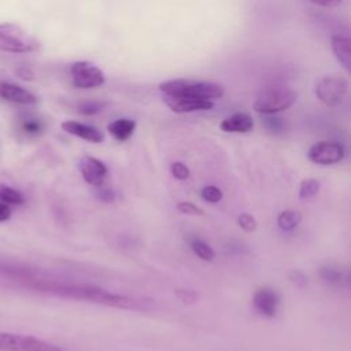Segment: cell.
<instances>
[{"mask_svg":"<svg viewBox=\"0 0 351 351\" xmlns=\"http://www.w3.org/2000/svg\"><path fill=\"white\" fill-rule=\"evenodd\" d=\"M0 202H3L5 204H23L25 197L19 191H16L11 186H1L0 188Z\"/></svg>","mask_w":351,"mask_h":351,"instance_id":"ac0fdd59","label":"cell"},{"mask_svg":"<svg viewBox=\"0 0 351 351\" xmlns=\"http://www.w3.org/2000/svg\"><path fill=\"white\" fill-rule=\"evenodd\" d=\"M10 217H11V210H10L8 204L0 202V222L8 221Z\"/></svg>","mask_w":351,"mask_h":351,"instance_id":"836d02e7","label":"cell"},{"mask_svg":"<svg viewBox=\"0 0 351 351\" xmlns=\"http://www.w3.org/2000/svg\"><path fill=\"white\" fill-rule=\"evenodd\" d=\"M191 248H192V251H193L200 259H203V261H213L214 256H215L214 250H213L207 243H204V241H202V240H197V239L192 240Z\"/></svg>","mask_w":351,"mask_h":351,"instance_id":"d6986e66","label":"cell"},{"mask_svg":"<svg viewBox=\"0 0 351 351\" xmlns=\"http://www.w3.org/2000/svg\"><path fill=\"white\" fill-rule=\"evenodd\" d=\"M0 97L18 104H34L37 103V97L29 92L27 89L15 85L12 82L0 81Z\"/></svg>","mask_w":351,"mask_h":351,"instance_id":"7c38bea8","label":"cell"},{"mask_svg":"<svg viewBox=\"0 0 351 351\" xmlns=\"http://www.w3.org/2000/svg\"><path fill=\"white\" fill-rule=\"evenodd\" d=\"M0 351H63L60 347L29 335L0 332Z\"/></svg>","mask_w":351,"mask_h":351,"instance_id":"277c9868","label":"cell"},{"mask_svg":"<svg viewBox=\"0 0 351 351\" xmlns=\"http://www.w3.org/2000/svg\"><path fill=\"white\" fill-rule=\"evenodd\" d=\"M252 303L255 308L266 315V317H274L280 304L278 295L270 289V288H259L252 298Z\"/></svg>","mask_w":351,"mask_h":351,"instance_id":"30bf717a","label":"cell"},{"mask_svg":"<svg viewBox=\"0 0 351 351\" xmlns=\"http://www.w3.org/2000/svg\"><path fill=\"white\" fill-rule=\"evenodd\" d=\"M202 199L208 203H218L222 199V191L214 185L204 186L202 189Z\"/></svg>","mask_w":351,"mask_h":351,"instance_id":"7402d4cb","label":"cell"},{"mask_svg":"<svg viewBox=\"0 0 351 351\" xmlns=\"http://www.w3.org/2000/svg\"><path fill=\"white\" fill-rule=\"evenodd\" d=\"M134 129H136V122L128 118L117 119L107 126V130L110 132V134L119 141L128 140L133 134Z\"/></svg>","mask_w":351,"mask_h":351,"instance_id":"2e32d148","label":"cell"},{"mask_svg":"<svg viewBox=\"0 0 351 351\" xmlns=\"http://www.w3.org/2000/svg\"><path fill=\"white\" fill-rule=\"evenodd\" d=\"M348 93V82L340 75H326L317 82V97L329 107L341 104Z\"/></svg>","mask_w":351,"mask_h":351,"instance_id":"5b68a950","label":"cell"},{"mask_svg":"<svg viewBox=\"0 0 351 351\" xmlns=\"http://www.w3.org/2000/svg\"><path fill=\"white\" fill-rule=\"evenodd\" d=\"M237 223L240 225V228L241 229H244L245 232H254L255 229H256V219L251 215V214H248V213H243V214H240L239 215V218H237Z\"/></svg>","mask_w":351,"mask_h":351,"instance_id":"603a6c76","label":"cell"},{"mask_svg":"<svg viewBox=\"0 0 351 351\" xmlns=\"http://www.w3.org/2000/svg\"><path fill=\"white\" fill-rule=\"evenodd\" d=\"M60 126L66 133L77 136L89 143L99 144V143L104 141V134L99 129H96L90 125H85V123H81L77 121H64V122H62Z\"/></svg>","mask_w":351,"mask_h":351,"instance_id":"8fae6325","label":"cell"},{"mask_svg":"<svg viewBox=\"0 0 351 351\" xmlns=\"http://www.w3.org/2000/svg\"><path fill=\"white\" fill-rule=\"evenodd\" d=\"M16 75L22 80H33V77H34L33 71L25 66H21L16 69Z\"/></svg>","mask_w":351,"mask_h":351,"instance_id":"1f68e13d","label":"cell"},{"mask_svg":"<svg viewBox=\"0 0 351 351\" xmlns=\"http://www.w3.org/2000/svg\"><path fill=\"white\" fill-rule=\"evenodd\" d=\"M21 36H23V32L16 25H12V23H3V25H0V38L21 37Z\"/></svg>","mask_w":351,"mask_h":351,"instance_id":"cb8c5ba5","label":"cell"},{"mask_svg":"<svg viewBox=\"0 0 351 351\" xmlns=\"http://www.w3.org/2000/svg\"><path fill=\"white\" fill-rule=\"evenodd\" d=\"M49 291L82 300H90L93 303H101L114 307H123V308H133L137 303L126 296L110 293L104 289L95 288V287H55L49 288Z\"/></svg>","mask_w":351,"mask_h":351,"instance_id":"7a4b0ae2","label":"cell"},{"mask_svg":"<svg viewBox=\"0 0 351 351\" xmlns=\"http://www.w3.org/2000/svg\"><path fill=\"white\" fill-rule=\"evenodd\" d=\"M37 48H38V43L32 38H26L25 36L0 38V49L5 52L22 53V52L36 51Z\"/></svg>","mask_w":351,"mask_h":351,"instance_id":"5bb4252c","label":"cell"},{"mask_svg":"<svg viewBox=\"0 0 351 351\" xmlns=\"http://www.w3.org/2000/svg\"><path fill=\"white\" fill-rule=\"evenodd\" d=\"M80 171L82 178L93 186H100L107 176L106 165L93 156H85L80 160Z\"/></svg>","mask_w":351,"mask_h":351,"instance_id":"9c48e42d","label":"cell"},{"mask_svg":"<svg viewBox=\"0 0 351 351\" xmlns=\"http://www.w3.org/2000/svg\"><path fill=\"white\" fill-rule=\"evenodd\" d=\"M319 189V182L315 178H307L303 180L299 188V196L302 199H308L311 196H314Z\"/></svg>","mask_w":351,"mask_h":351,"instance_id":"ffe728a7","label":"cell"},{"mask_svg":"<svg viewBox=\"0 0 351 351\" xmlns=\"http://www.w3.org/2000/svg\"><path fill=\"white\" fill-rule=\"evenodd\" d=\"M170 170H171V174H173L177 180H186V178L189 177V170H188V167H186L184 163H181V162H174V163H171Z\"/></svg>","mask_w":351,"mask_h":351,"instance_id":"484cf974","label":"cell"},{"mask_svg":"<svg viewBox=\"0 0 351 351\" xmlns=\"http://www.w3.org/2000/svg\"><path fill=\"white\" fill-rule=\"evenodd\" d=\"M291 280H292L296 285H299V287H304V285L307 284L306 277H304L300 271H296V270L291 273Z\"/></svg>","mask_w":351,"mask_h":351,"instance_id":"d6a6232c","label":"cell"},{"mask_svg":"<svg viewBox=\"0 0 351 351\" xmlns=\"http://www.w3.org/2000/svg\"><path fill=\"white\" fill-rule=\"evenodd\" d=\"M177 208L182 214H189V215H203L204 214V211L202 208H199L197 206H195L193 203H189V202H180L177 204Z\"/></svg>","mask_w":351,"mask_h":351,"instance_id":"d4e9b609","label":"cell"},{"mask_svg":"<svg viewBox=\"0 0 351 351\" xmlns=\"http://www.w3.org/2000/svg\"><path fill=\"white\" fill-rule=\"evenodd\" d=\"M71 81L78 89H92L101 86L106 81V75L96 64L81 60L71 64Z\"/></svg>","mask_w":351,"mask_h":351,"instance_id":"8992f818","label":"cell"},{"mask_svg":"<svg viewBox=\"0 0 351 351\" xmlns=\"http://www.w3.org/2000/svg\"><path fill=\"white\" fill-rule=\"evenodd\" d=\"M219 128L226 133H248L254 128V119L247 112H236L225 118Z\"/></svg>","mask_w":351,"mask_h":351,"instance_id":"4fadbf2b","label":"cell"},{"mask_svg":"<svg viewBox=\"0 0 351 351\" xmlns=\"http://www.w3.org/2000/svg\"><path fill=\"white\" fill-rule=\"evenodd\" d=\"M296 92L289 88H271L263 90L254 101L252 108L259 114H276L289 108L296 101Z\"/></svg>","mask_w":351,"mask_h":351,"instance_id":"3957f363","label":"cell"},{"mask_svg":"<svg viewBox=\"0 0 351 351\" xmlns=\"http://www.w3.org/2000/svg\"><path fill=\"white\" fill-rule=\"evenodd\" d=\"M321 277L328 281V282H335V281H339L340 280V273L335 269H329V267H325L321 270Z\"/></svg>","mask_w":351,"mask_h":351,"instance_id":"f1b7e54d","label":"cell"},{"mask_svg":"<svg viewBox=\"0 0 351 351\" xmlns=\"http://www.w3.org/2000/svg\"><path fill=\"white\" fill-rule=\"evenodd\" d=\"M317 5H321V7H326V8H335V7H339L341 4L343 0H308Z\"/></svg>","mask_w":351,"mask_h":351,"instance_id":"4dcf8cb0","label":"cell"},{"mask_svg":"<svg viewBox=\"0 0 351 351\" xmlns=\"http://www.w3.org/2000/svg\"><path fill=\"white\" fill-rule=\"evenodd\" d=\"M332 51L336 59L341 63V66L350 71L351 69V49H350V40L343 36H332L330 40Z\"/></svg>","mask_w":351,"mask_h":351,"instance_id":"9a60e30c","label":"cell"},{"mask_svg":"<svg viewBox=\"0 0 351 351\" xmlns=\"http://www.w3.org/2000/svg\"><path fill=\"white\" fill-rule=\"evenodd\" d=\"M300 221H302V215H300V213H298L295 210L281 211L277 218V223H278L280 229H282L285 232L295 229L300 223Z\"/></svg>","mask_w":351,"mask_h":351,"instance_id":"e0dca14e","label":"cell"},{"mask_svg":"<svg viewBox=\"0 0 351 351\" xmlns=\"http://www.w3.org/2000/svg\"><path fill=\"white\" fill-rule=\"evenodd\" d=\"M344 148L336 141H318L308 149V159L317 165H333L343 159Z\"/></svg>","mask_w":351,"mask_h":351,"instance_id":"52a82bcc","label":"cell"},{"mask_svg":"<svg viewBox=\"0 0 351 351\" xmlns=\"http://www.w3.org/2000/svg\"><path fill=\"white\" fill-rule=\"evenodd\" d=\"M176 296L184 302V303H195L197 299V293L193 291H185V289H177Z\"/></svg>","mask_w":351,"mask_h":351,"instance_id":"4316f807","label":"cell"},{"mask_svg":"<svg viewBox=\"0 0 351 351\" xmlns=\"http://www.w3.org/2000/svg\"><path fill=\"white\" fill-rule=\"evenodd\" d=\"M159 90L163 96L171 97H193L214 100L225 95V88L217 82L208 81H189V80H169L159 85Z\"/></svg>","mask_w":351,"mask_h":351,"instance_id":"6da1fadb","label":"cell"},{"mask_svg":"<svg viewBox=\"0 0 351 351\" xmlns=\"http://www.w3.org/2000/svg\"><path fill=\"white\" fill-rule=\"evenodd\" d=\"M22 128L27 134H37L41 130V123L37 119H27L23 122Z\"/></svg>","mask_w":351,"mask_h":351,"instance_id":"83f0119b","label":"cell"},{"mask_svg":"<svg viewBox=\"0 0 351 351\" xmlns=\"http://www.w3.org/2000/svg\"><path fill=\"white\" fill-rule=\"evenodd\" d=\"M163 100L171 111L178 112V114L204 111V110H211L214 107V103L211 100H204V99L163 96Z\"/></svg>","mask_w":351,"mask_h":351,"instance_id":"ba28073f","label":"cell"},{"mask_svg":"<svg viewBox=\"0 0 351 351\" xmlns=\"http://www.w3.org/2000/svg\"><path fill=\"white\" fill-rule=\"evenodd\" d=\"M104 106H106V103H103V101H93V100L82 101L78 104V111L84 115H92V114L100 112L104 108Z\"/></svg>","mask_w":351,"mask_h":351,"instance_id":"44dd1931","label":"cell"},{"mask_svg":"<svg viewBox=\"0 0 351 351\" xmlns=\"http://www.w3.org/2000/svg\"><path fill=\"white\" fill-rule=\"evenodd\" d=\"M96 196H97L99 200H101L104 203H111L117 197V195H115V192L112 189H99Z\"/></svg>","mask_w":351,"mask_h":351,"instance_id":"f546056e","label":"cell"}]
</instances>
